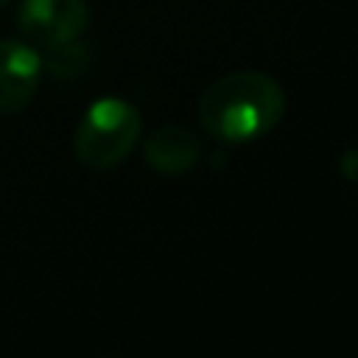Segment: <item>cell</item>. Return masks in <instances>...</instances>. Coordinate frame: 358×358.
<instances>
[{"mask_svg": "<svg viewBox=\"0 0 358 358\" xmlns=\"http://www.w3.org/2000/svg\"><path fill=\"white\" fill-rule=\"evenodd\" d=\"M285 112L282 87L257 70L227 73L199 98V120L224 143H246L268 134Z\"/></svg>", "mask_w": 358, "mask_h": 358, "instance_id": "6da1fadb", "label": "cell"}, {"mask_svg": "<svg viewBox=\"0 0 358 358\" xmlns=\"http://www.w3.org/2000/svg\"><path fill=\"white\" fill-rule=\"evenodd\" d=\"M140 131L143 117L137 106H131L123 98H101L78 120L73 137L76 159L90 171L115 168L131 154Z\"/></svg>", "mask_w": 358, "mask_h": 358, "instance_id": "7a4b0ae2", "label": "cell"}, {"mask_svg": "<svg viewBox=\"0 0 358 358\" xmlns=\"http://www.w3.org/2000/svg\"><path fill=\"white\" fill-rule=\"evenodd\" d=\"M17 22L31 42L56 48L84 34L90 11L84 0H22Z\"/></svg>", "mask_w": 358, "mask_h": 358, "instance_id": "3957f363", "label": "cell"}, {"mask_svg": "<svg viewBox=\"0 0 358 358\" xmlns=\"http://www.w3.org/2000/svg\"><path fill=\"white\" fill-rule=\"evenodd\" d=\"M42 56L17 39H0V115L22 112L39 87Z\"/></svg>", "mask_w": 358, "mask_h": 358, "instance_id": "277c9868", "label": "cell"}, {"mask_svg": "<svg viewBox=\"0 0 358 358\" xmlns=\"http://www.w3.org/2000/svg\"><path fill=\"white\" fill-rule=\"evenodd\" d=\"M143 157L159 173H182L199 162L201 143L187 126H162L145 140Z\"/></svg>", "mask_w": 358, "mask_h": 358, "instance_id": "5b68a950", "label": "cell"}, {"mask_svg": "<svg viewBox=\"0 0 358 358\" xmlns=\"http://www.w3.org/2000/svg\"><path fill=\"white\" fill-rule=\"evenodd\" d=\"M338 171L350 185H358V148H347L338 159Z\"/></svg>", "mask_w": 358, "mask_h": 358, "instance_id": "8992f818", "label": "cell"}, {"mask_svg": "<svg viewBox=\"0 0 358 358\" xmlns=\"http://www.w3.org/2000/svg\"><path fill=\"white\" fill-rule=\"evenodd\" d=\"M6 3H8V0H0V6H6Z\"/></svg>", "mask_w": 358, "mask_h": 358, "instance_id": "52a82bcc", "label": "cell"}]
</instances>
